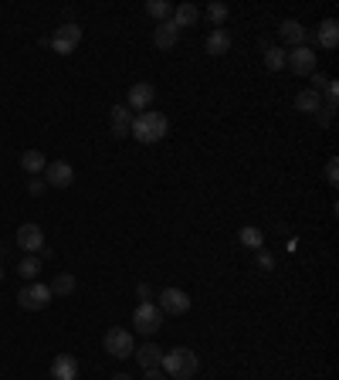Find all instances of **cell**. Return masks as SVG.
<instances>
[{
    "mask_svg": "<svg viewBox=\"0 0 339 380\" xmlns=\"http://www.w3.org/2000/svg\"><path fill=\"white\" fill-rule=\"evenodd\" d=\"M136 296H139L143 303H150V299H153V289H150V285L143 282V285H136Z\"/></svg>",
    "mask_w": 339,
    "mask_h": 380,
    "instance_id": "836d02e7",
    "label": "cell"
},
{
    "mask_svg": "<svg viewBox=\"0 0 339 380\" xmlns=\"http://www.w3.org/2000/svg\"><path fill=\"white\" fill-rule=\"evenodd\" d=\"M315 61H319V54H315L309 45H299V48L285 51V68H292L295 75H313Z\"/></svg>",
    "mask_w": 339,
    "mask_h": 380,
    "instance_id": "ba28073f",
    "label": "cell"
},
{
    "mask_svg": "<svg viewBox=\"0 0 339 380\" xmlns=\"http://www.w3.org/2000/svg\"><path fill=\"white\" fill-rule=\"evenodd\" d=\"M313 41L319 45V48H326V51H333L339 45V24L333 21V17H326L322 24L315 27V34H313Z\"/></svg>",
    "mask_w": 339,
    "mask_h": 380,
    "instance_id": "4fadbf2b",
    "label": "cell"
},
{
    "mask_svg": "<svg viewBox=\"0 0 339 380\" xmlns=\"http://www.w3.org/2000/svg\"><path fill=\"white\" fill-rule=\"evenodd\" d=\"M105 354L116 356V360H129L136 354V340H132L129 330H123V326H112V330H105Z\"/></svg>",
    "mask_w": 339,
    "mask_h": 380,
    "instance_id": "277c9868",
    "label": "cell"
},
{
    "mask_svg": "<svg viewBox=\"0 0 339 380\" xmlns=\"http://www.w3.org/2000/svg\"><path fill=\"white\" fill-rule=\"evenodd\" d=\"M255 261H258L261 272H271L275 268V254L268 252V248H261V252H255Z\"/></svg>",
    "mask_w": 339,
    "mask_h": 380,
    "instance_id": "83f0119b",
    "label": "cell"
},
{
    "mask_svg": "<svg viewBox=\"0 0 339 380\" xmlns=\"http://www.w3.org/2000/svg\"><path fill=\"white\" fill-rule=\"evenodd\" d=\"M45 167H48L45 153H38V150L21 153V170H24V174H31V177H38V174H45Z\"/></svg>",
    "mask_w": 339,
    "mask_h": 380,
    "instance_id": "ffe728a7",
    "label": "cell"
},
{
    "mask_svg": "<svg viewBox=\"0 0 339 380\" xmlns=\"http://www.w3.org/2000/svg\"><path fill=\"white\" fill-rule=\"evenodd\" d=\"M81 41V27L79 24H61L52 38H45V45L54 51V54H72Z\"/></svg>",
    "mask_w": 339,
    "mask_h": 380,
    "instance_id": "52a82bcc",
    "label": "cell"
},
{
    "mask_svg": "<svg viewBox=\"0 0 339 380\" xmlns=\"http://www.w3.org/2000/svg\"><path fill=\"white\" fill-rule=\"evenodd\" d=\"M143 380H170V377H166L163 370H146V377H143Z\"/></svg>",
    "mask_w": 339,
    "mask_h": 380,
    "instance_id": "e575fe53",
    "label": "cell"
},
{
    "mask_svg": "<svg viewBox=\"0 0 339 380\" xmlns=\"http://www.w3.org/2000/svg\"><path fill=\"white\" fill-rule=\"evenodd\" d=\"M197 354L190 350V347H173V350H163V363H159V370L166 374L170 380H190L197 374Z\"/></svg>",
    "mask_w": 339,
    "mask_h": 380,
    "instance_id": "7a4b0ae2",
    "label": "cell"
},
{
    "mask_svg": "<svg viewBox=\"0 0 339 380\" xmlns=\"http://www.w3.org/2000/svg\"><path fill=\"white\" fill-rule=\"evenodd\" d=\"M48 289H52V296H72V292H75V275H72V272H61Z\"/></svg>",
    "mask_w": 339,
    "mask_h": 380,
    "instance_id": "484cf974",
    "label": "cell"
},
{
    "mask_svg": "<svg viewBox=\"0 0 339 380\" xmlns=\"http://www.w3.org/2000/svg\"><path fill=\"white\" fill-rule=\"evenodd\" d=\"M159 326H163V312H159L157 303L136 305V312H132V330L143 333V336H157Z\"/></svg>",
    "mask_w": 339,
    "mask_h": 380,
    "instance_id": "3957f363",
    "label": "cell"
},
{
    "mask_svg": "<svg viewBox=\"0 0 339 380\" xmlns=\"http://www.w3.org/2000/svg\"><path fill=\"white\" fill-rule=\"evenodd\" d=\"M41 265H45V258H38V254H27V258H21V279L27 282H38V275H41Z\"/></svg>",
    "mask_w": 339,
    "mask_h": 380,
    "instance_id": "cb8c5ba5",
    "label": "cell"
},
{
    "mask_svg": "<svg viewBox=\"0 0 339 380\" xmlns=\"http://www.w3.org/2000/svg\"><path fill=\"white\" fill-rule=\"evenodd\" d=\"M237 241H241L248 252H261V248H265V234H261L255 225H248V228L237 231Z\"/></svg>",
    "mask_w": 339,
    "mask_h": 380,
    "instance_id": "603a6c76",
    "label": "cell"
},
{
    "mask_svg": "<svg viewBox=\"0 0 339 380\" xmlns=\"http://www.w3.org/2000/svg\"><path fill=\"white\" fill-rule=\"evenodd\" d=\"M322 92H326V105H333V109H336V102H339V82H336V78H329V85H326Z\"/></svg>",
    "mask_w": 339,
    "mask_h": 380,
    "instance_id": "f1b7e54d",
    "label": "cell"
},
{
    "mask_svg": "<svg viewBox=\"0 0 339 380\" xmlns=\"http://www.w3.org/2000/svg\"><path fill=\"white\" fill-rule=\"evenodd\" d=\"M132 139L136 143H143V146H153L159 139H166V132H170V119L157 112V109H146V112H139V116H132Z\"/></svg>",
    "mask_w": 339,
    "mask_h": 380,
    "instance_id": "6da1fadb",
    "label": "cell"
},
{
    "mask_svg": "<svg viewBox=\"0 0 339 380\" xmlns=\"http://www.w3.org/2000/svg\"><path fill=\"white\" fill-rule=\"evenodd\" d=\"M45 183L54 187V190H65V187H72L75 183V170H72V163H65V160H54L45 167Z\"/></svg>",
    "mask_w": 339,
    "mask_h": 380,
    "instance_id": "30bf717a",
    "label": "cell"
},
{
    "mask_svg": "<svg viewBox=\"0 0 339 380\" xmlns=\"http://www.w3.org/2000/svg\"><path fill=\"white\" fill-rule=\"evenodd\" d=\"M153 102H157V89L150 85V82H136L129 85V96H126V109H139V112H146V109H153Z\"/></svg>",
    "mask_w": 339,
    "mask_h": 380,
    "instance_id": "8fae6325",
    "label": "cell"
},
{
    "mask_svg": "<svg viewBox=\"0 0 339 380\" xmlns=\"http://www.w3.org/2000/svg\"><path fill=\"white\" fill-rule=\"evenodd\" d=\"M295 109H299V112H306V116H315V112L322 109V96L313 92V89H306V92H299V96H295Z\"/></svg>",
    "mask_w": 339,
    "mask_h": 380,
    "instance_id": "44dd1931",
    "label": "cell"
},
{
    "mask_svg": "<svg viewBox=\"0 0 339 380\" xmlns=\"http://www.w3.org/2000/svg\"><path fill=\"white\" fill-rule=\"evenodd\" d=\"M261 54H265V68H268V72H282V68H285V48H278V45H261Z\"/></svg>",
    "mask_w": 339,
    "mask_h": 380,
    "instance_id": "7402d4cb",
    "label": "cell"
},
{
    "mask_svg": "<svg viewBox=\"0 0 339 380\" xmlns=\"http://www.w3.org/2000/svg\"><path fill=\"white\" fill-rule=\"evenodd\" d=\"M45 190H48V183L41 177H31V183H27V194L31 197H45Z\"/></svg>",
    "mask_w": 339,
    "mask_h": 380,
    "instance_id": "f546056e",
    "label": "cell"
},
{
    "mask_svg": "<svg viewBox=\"0 0 339 380\" xmlns=\"http://www.w3.org/2000/svg\"><path fill=\"white\" fill-rule=\"evenodd\" d=\"M329 85V75H322V72H313V92H322Z\"/></svg>",
    "mask_w": 339,
    "mask_h": 380,
    "instance_id": "d6a6232c",
    "label": "cell"
},
{
    "mask_svg": "<svg viewBox=\"0 0 339 380\" xmlns=\"http://www.w3.org/2000/svg\"><path fill=\"white\" fill-rule=\"evenodd\" d=\"M228 14H231V10H228V3H221V0H210V3H207V17L214 21V24H224V21H228Z\"/></svg>",
    "mask_w": 339,
    "mask_h": 380,
    "instance_id": "4316f807",
    "label": "cell"
},
{
    "mask_svg": "<svg viewBox=\"0 0 339 380\" xmlns=\"http://www.w3.org/2000/svg\"><path fill=\"white\" fill-rule=\"evenodd\" d=\"M132 129V112L126 105H112V136L116 139H126Z\"/></svg>",
    "mask_w": 339,
    "mask_h": 380,
    "instance_id": "2e32d148",
    "label": "cell"
},
{
    "mask_svg": "<svg viewBox=\"0 0 339 380\" xmlns=\"http://www.w3.org/2000/svg\"><path fill=\"white\" fill-rule=\"evenodd\" d=\"M112 380H132V377H129V374H116Z\"/></svg>",
    "mask_w": 339,
    "mask_h": 380,
    "instance_id": "d590c367",
    "label": "cell"
},
{
    "mask_svg": "<svg viewBox=\"0 0 339 380\" xmlns=\"http://www.w3.org/2000/svg\"><path fill=\"white\" fill-rule=\"evenodd\" d=\"M177 41H180V31L170 24V21H163V24H157V31H153V45H157L159 51H170L177 48Z\"/></svg>",
    "mask_w": 339,
    "mask_h": 380,
    "instance_id": "9a60e30c",
    "label": "cell"
},
{
    "mask_svg": "<svg viewBox=\"0 0 339 380\" xmlns=\"http://www.w3.org/2000/svg\"><path fill=\"white\" fill-rule=\"evenodd\" d=\"M0 282H3V265H0Z\"/></svg>",
    "mask_w": 339,
    "mask_h": 380,
    "instance_id": "8d00e7d4",
    "label": "cell"
},
{
    "mask_svg": "<svg viewBox=\"0 0 339 380\" xmlns=\"http://www.w3.org/2000/svg\"><path fill=\"white\" fill-rule=\"evenodd\" d=\"M132 356L139 360L143 370H159V363H163V350H159V343H143Z\"/></svg>",
    "mask_w": 339,
    "mask_h": 380,
    "instance_id": "5bb4252c",
    "label": "cell"
},
{
    "mask_svg": "<svg viewBox=\"0 0 339 380\" xmlns=\"http://www.w3.org/2000/svg\"><path fill=\"white\" fill-rule=\"evenodd\" d=\"M157 305L163 316H183V312L190 309V296H187L183 289H163Z\"/></svg>",
    "mask_w": 339,
    "mask_h": 380,
    "instance_id": "9c48e42d",
    "label": "cell"
},
{
    "mask_svg": "<svg viewBox=\"0 0 339 380\" xmlns=\"http://www.w3.org/2000/svg\"><path fill=\"white\" fill-rule=\"evenodd\" d=\"M197 17H200V10H197L194 3H180V7H173V21H170V24L177 27V31H183V27L197 24Z\"/></svg>",
    "mask_w": 339,
    "mask_h": 380,
    "instance_id": "d6986e66",
    "label": "cell"
},
{
    "mask_svg": "<svg viewBox=\"0 0 339 380\" xmlns=\"http://www.w3.org/2000/svg\"><path fill=\"white\" fill-rule=\"evenodd\" d=\"M333 116H336V109H333V105H322V109L315 112V119H319V126H329V123H333Z\"/></svg>",
    "mask_w": 339,
    "mask_h": 380,
    "instance_id": "1f68e13d",
    "label": "cell"
},
{
    "mask_svg": "<svg viewBox=\"0 0 339 380\" xmlns=\"http://www.w3.org/2000/svg\"><path fill=\"white\" fill-rule=\"evenodd\" d=\"M17 245H21V252H31V254H38V258H52V248L45 241V231L38 228V225H21L17 228Z\"/></svg>",
    "mask_w": 339,
    "mask_h": 380,
    "instance_id": "5b68a950",
    "label": "cell"
},
{
    "mask_svg": "<svg viewBox=\"0 0 339 380\" xmlns=\"http://www.w3.org/2000/svg\"><path fill=\"white\" fill-rule=\"evenodd\" d=\"M207 54L210 58H221V54H228L231 51V34L224 31V27H217V31H210V38H207Z\"/></svg>",
    "mask_w": 339,
    "mask_h": 380,
    "instance_id": "e0dca14e",
    "label": "cell"
},
{
    "mask_svg": "<svg viewBox=\"0 0 339 380\" xmlns=\"http://www.w3.org/2000/svg\"><path fill=\"white\" fill-rule=\"evenodd\" d=\"M278 38L285 41V45H292V48H299V45H306V27L299 24V21H282V27H278Z\"/></svg>",
    "mask_w": 339,
    "mask_h": 380,
    "instance_id": "ac0fdd59",
    "label": "cell"
},
{
    "mask_svg": "<svg viewBox=\"0 0 339 380\" xmlns=\"http://www.w3.org/2000/svg\"><path fill=\"white\" fill-rule=\"evenodd\" d=\"M52 380H79V360L68 354H58L52 360Z\"/></svg>",
    "mask_w": 339,
    "mask_h": 380,
    "instance_id": "7c38bea8",
    "label": "cell"
},
{
    "mask_svg": "<svg viewBox=\"0 0 339 380\" xmlns=\"http://www.w3.org/2000/svg\"><path fill=\"white\" fill-rule=\"evenodd\" d=\"M146 14H150L153 21L163 24V21H170V17H173V7H170L166 0H146Z\"/></svg>",
    "mask_w": 339,
    "mask_h": 380,
    "instance_id": "d4e9b609",
    "label": "cell"
},
{
    "mask_svg": "<svg viewBox=\"0 0 339 380\" xmlns=\"http://www.w3.org/2000/svg\"><path fill=\"white\" fill-rule=\"evenodd\" d=\"M326 180H329V187H336V183H339V160H336V156L326 163Z\"/></svg>",
    "mask_w": 339,
    "mask_h": 380,
    "instance_id": "4dcf8cb0",
    "label": "cell"
},
{
    "mask_svg": "<svg viewBox=\"0 0 339 380\" xmlns=\"http://www.w3.org/2000/svg\"><path fill=\"white\" fill-rule=\"evenodd\" d=\"M52 289L48 285H41V282H31V285H24L21 292H17V305L24 309V312H38V309H48V303H52Z\"/></svg>",
    "mask_w": 339,
    "mask_h": 380,
    "instance_id": "8992f818",
    "label": "cell"
}]
</instances>
